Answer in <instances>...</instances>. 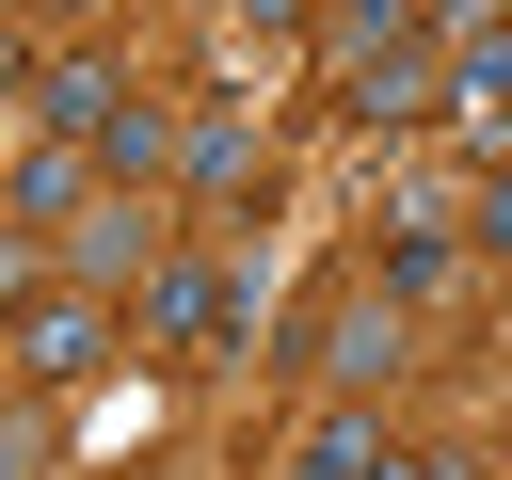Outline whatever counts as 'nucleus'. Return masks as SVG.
I'll use <instances>...</instances> for the list:
<instances>
[{"mask_svg":"<svg viewBox=\"0 0 512 480\" xmlns=\"http://www.w3.org/2000/svg\"><path fill=\"white\" fill-rule=\"evenodd\" d=\"M128 320H144L160 368H240V352H256V272H240V256H160V288H144Z\"/></svg>","mask_w":512,"mask_h":480,"instance_id":"1","label":"nucleus"},{"mask_svg":"<svg viewBox=\"0 0 512 480\" xmlns=\"http://www.w3.org/2000/svg\"><path fill=\"white\" fill-rule=\"evenodd\" d=\"M128 336H144V320H128L112 288H64V272H32V288H16V384H32V400H64V384L128 368Z\"/></svg>","mask_w":512,"mask_h":480,"instance_id":"2","label":"nucleus"},{"mask_svg":"<svg viewBox=\"0 0 512 480\" xmlns=\"http://www.w3.org/2000/svg\"><path fill=\"white\" fill-rule=\"evenodd\" d=\"M400 336H416V304H384V288H352V304H320V320H288V352L336 384V400H368V384H400Z\"/></svg>","mask_w":512,"mask_h":480,"instance_id":"3","label":"nucleus"},{"mask_svg":"<svg viewBox=\"0 0 512 480\" xmlns=\"http://www.w3.org/2000/svg\"><path fill=\"white\" fill-rule=\"evenodd\" d=\"M176 192L192 208H272V144H256V112H192V144H176Z\"/></svg>","mask_w":512,"mask_h":480,"instance_id":"4","label":"nucleus"},{"mask_svg":"<svg viewBox=\"0 0 512 480\" xmlns=\"http://www.w3.org/2000/svg\"><path fill=\"white\" fill-rule=\"evenodd\" d=\"M64 288H112V304H144V288H160V224H144V192L80 208V240H64Z\"/></svg>","mask_w":512,"mask_h":480,"instance_id":"5","label":"nucleus"},{"mask_svg":"<svg viewBox=\"0 0 512 480\" xmlns=\"http://www.w3.org/2000/svg\"><path fill=\"white\" fill-rule=\"evenodd\" d=\"M336 112H352V128H432V112H448V48L416 32V48L352 64V80H336Z\"/></svg>","mask_w":512,"mask_h":480,"instance_id":"6","label":"nucleus"},{"mask_svg":"<svg viewBox=\"0 0 512 480\" xmlns=\"http://www.w3.org/2000/svg\"><path fill=\"white\" fill-rule=\"evenodd\" d=\"M112 112H128V80H112L96 48H64V64H32V144H112Z\"/></svg>","mask_w":512,"mask_h":480,"instance_id":"7","label":"nucleus"},{"mask_svg":"<svg viewBox=\"0 0 512 480\" xmlns=\"http://www.w3.org/2000/svg\"><path fill=\"white\" fill-rule=\"evenodd\" d=\"M448 272H464V208H400V224H384V256H368V288H384V304H432Z\"/></svg>","mask_w":512,"mask_h":480,"instance_id":"8","label":"nucleus"},{"mask_svg":"<svg viewBox=\"0 0 512 480\" xmlns=\"http://www.w3.org/2000/svg\"><path fill=\"white\" fill-rule=\"evenodd\" d=\"M384 464H400V448H384L368 400H320V416L288 432V480H384Z\"/></svg>","mask_w":512,"mask_h":480,"instance_id":"9","label":"nucleus"},{"mask_svg":"<svg viewBox=\"0 0 512 480\" xmlns=\"http://www.w3.org/2000/svg\"><path fill=\"white\" fill-rule=\"evenodd\" d=\"M80 208H96V144H32L16 160V224L32 240H80Z\"/></svg>","mask_w":512,"mask_h":480,"instance_id":"10","label":"nucleus"},{"mask_svg":"<svg viewBox=\"0 0 512 480\" xmlns=\"http://www.w3.org/2000/svg\"><path fill=\"white\" fill-rule=\"evenodd\" d=\"M448 112H480V128H512V32H480V48H448Z\"/></svg>","mask_w":512,"mask_h":480,"instance_id":"11","label":"nucleus"},{"mask_svg":"<svg viewBox=\"0 0 512 480\" xmlns=\"http://www.w3.org/2000/svg\"><path fill=\"white\" fill-rule=\"evenodd\" d=\"M464 240H480V256H512V144L464 176Z\"/></svg>","mask_w":512,"mask_h":480,"instance_id":"12","label":"nucleus"},{"mask_svg":"<svg viewBox=\"0 0 512 480\" xmlns=\"http://www.w3.org/2000/svg\"><path fill=\"white\" fill-rule=\"evenodd\" d=\"M432 32H448V48H480V32H512V16H496V0H432Z\"/></svg>","mask_w":512,"mask_h":480,"instance_id":"13","label":"nucleus"},{"mask_svg":"<svg viewBox=\"0 0 512 480\" xmlns=\"http://www.w3.org/2000/svg\"><path fill=\"white\" fill-rule=\"evenodd\" d=\"M240 32H320V0H224Z\"/></svg>","mask_w":512,"mask_h":480,"instance_id":"14","label":"nucleus"},{"mask_svg":"<svg viewBox=\"0 0 512 480\" xmlns=\"http://www.w3.org/2000/svg\"><path fill=\"white\" fill-rule=\"evenodd\" d=\"M48 16H112V0H48Z\"/></svg>","mask_w":512,"mask_h":480,"instance_id":"15","label":"nucleus"},{"mask_svg":"<svg viewBox=\"0 0 512 480\" xmlns=\"http://www.w3.org/2000/svg\"><path fill=\"white\" fill-rule=\"evenodd\" d=\"M496 480H512V432H496Z\"/></svg>","mask_w":512,"mask_h":480,"instance_id":"16","label":"nucleus"}]
</instances>
